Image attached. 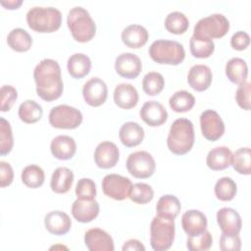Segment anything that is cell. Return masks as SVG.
I'll return each mask as SVG.
<instances>
[{
    "mask_svg": "<svg viewBox=\"0 0 251 251\" xmlns=\"http://www.w3.org/2000/svg\"><path fill=\"white\" fill-rule=\"evenodd\" d=\"M84 243L90 251H113L115 248L112 236L98 227L90 228L85 232Z\"/></svg>",
    "mask_w": 251,
    "mask_h": 251,
    "instance_id": "9a60e30c",
    "label": "cell"
},
{
    "mask_svg": "<svg viewBox=\"0 0 251 251\" xmlns=\"http://www.w3.org/2000/svg\"><path fill=\"white\" fill-rule=\"evenodd\" d=\"M100 206L95 199L77 198L72 205V215L79 223H89L99 214Z\"/></svg>",
    "mask_w": 251,
    "mask_h": 251,
    "instance_id": "ac0fdd59",
    "label": "cell"
},
{
    "mask_svg": "<svg viewBox=\"0 0 251 251\" xmlns=\"http://www.w3.org/2000/svg\"><path fill=\"white\" fill-rule=\"evenodd\" d=\"M0 4L3 7H5L6 9L14 10V9H18L23 4V1L22 0H8V1H1Z\"/></svg>",
    "mask_w": 251,
    "mask_h": 251,
    "instance_id": "f907efd6",
    "label": "cell"
},
{
    "mask_svg": "<svg viewBox=\"0 0 251 251\" xmlns=\"http://www.w3.org/2000/svg\"><path fill=\"white\" fill-rule=\"evenodd\" d=\"M19 118L25 124H34L42 118V107L34 100H25L19 107Z\"/></svg>",
    "mask_w": 251,
    "mask_h": 251,
    "instance_id": "1f68e13d",
    "label": "cell"
},
{
    "mask_svg": "<svg viewBox=\"0 0 251 251\" xmlns=\"http://www.w3.org/2000/svg\"><path fill=\"white\" fill-rule=\"evenodd\" d=\"M14 178V171L11 165L7 162H0V185L1 187L8 186L12 183Z\"/></svg>",
    "mask_w": 251,
    "mask_h": 251,
    "instance_id": "c3c4849f",
    "label": "cell"
},
{
    "mask_svg": "<svg viewBox=\"0 0 251 251\" xmlns=\"http://www.w3.org/2000/svg\"><path fill=\"white\" fill-rule=\"evenodd\" d=\"M73 181L74 173L67 167H59L52 174L50 187L54 192L64 194L71 189Z\"/></svg>",
    "mask_w": 251,
    "mask_h": 251,
    "instance_id": "4316f807",
    "label": "cell"
},
{
    "mask_svg": "<svg viewBox=\"0 0 251 251\" xmlns=\"http://www.w3.org/2000/svg\"><path fill=\"white\" fill-rule=\"evenodd\" d=\"M121 37L126 46L137 49L146 44L149 34L144 26L133 24L124 28Z\"/></svg>",
    "mask_w": 251,
    "mask_h": 251,
    "instance_id": "cb8c5ba5",
    "label": "cell"
},
{
    "mask_svg": "<svg viewBox=\"0 0 251 251\" xmlns=\"http://www.w3.org/2000/svg\"><path fill=\"white\" fill-rule=\"evenodd\" d=\"M170 107L176 113H184L190 111L194 104L195 98L192 93L186 90H178L175 92L169 100Z\"/></svg>",
    "mask_w": 251,
    "mask_h": 251,
    "instance_id": "d6a6232c",
    "label": "cell"
},
{
    "mask_svg": "<svg viewBox=\"0 0 251 251\" xmlns=\"http://www.w3.org/2000/svg\"><path fill=\"white\" fill-rule=\"evenodd\" d=\"M148 53L154 62L165 65L176 66L182 63L185 58L182 44L176 40H155L150 45Z\"/></svg>",
    "mask_w": 251,
    "mask_h": 251,
    "instance_id": "5b68a950",
    "label": "cell"
},
{
    "mask_svg": "<svg viewBox=\"0 0 251 251\" xmlns=\"http://www.w3.org/2000/svg\"><path fill=\"white\" fill-rule=\"evenodd\" d=\"M26 23L36 32L50 33L60 28L62 14L54 7L35 6L26 13Z\"/></svg>",
    "mask_w": 251,
    "mask_h": 251,
    "instance_id": "3957f363",
    "label": "cell"
},
{
    "mask_svg": "<svg viewBox=\"0 0 251 251\" xmlns=\"http://www.w3.org/2000/svg\"><path fill=\"white\" fill-rule=\"evenodd\" d=\"M200 127L202 135L210 141L220 139L225 132V124L215 110H205L200 115Z\"/></svg>",
    "mask_w": 251,
    "mask_h": 251,
    "instance_id": "8fae6325",
    "label": "cell"
},
{
    "mask_svg": "<svg viewBox=\"0 0 251 251\" xmlns=\"http://www.w3.org/2000/svg\"><path fill=\"white\" fill-rule=\"evenodd\" d=\"M139 116L141 120L150 126H160L168 119V112L166 108L159 102L151 100L146 101L140 111Z\"/></svg>",
    "mask_w": 251,
    "mask_h": 251,
    "instance_id": "2e32d148",
    "label": "cell"
},
{
    "mask_svg": "<svg viewBox=\"0 0 251 251\" xmlns=\"http://www.w3.org/2000/svg\"><path fill=\"white\" fill-rule=\"evenodd\" d=\"M165 86L164 76L158 72L147 73L142 79L143 91L150 96L158 95Z\"/></svg>",
    "mask_w": 251,
    "mask_h": 251,
    "instance_id": "f35d334b",
    "label": "cell"
},
{
    "mask_svg": "<svg viewBox=\"0 0 251 251\" xmlns=\"http://www.w3.org/2000/svg\"><path fill=\"white\" fill-rule=\"evenodd\" d=\"M128 173L136 178L150 177L156 169V163L152 155L147 151H135L126 159Z\"/></svg>",
    "mask_w": 251,
    "mask_h": 251,
    "instance_id": "9c48e42d",
    "label": "cell"
},
{
    "mask_svg": "<svg viewBox=\"0 0 251 251\" xmlns=\"http://www.w3.org/2000/svg\"><path fill=\"white\" fill-rule=\"evenodd\" d=\"M22 181L27 187L37 188L41 186L45 179L44 171L37 165H28L25 167L21 175Z\"/></svg>",
    "mask_w": 251,
    "mask_h": 251,
    "instance_id": "d590c367",
    "label": "cell"
},
{
    "mask_svg": "<svg viewBox=\"0 0 251 251\" xmlns=\"http://www.w3.org/2000/svg\"><path fill=\"white\" fill-rule=\"evenodd\" d=\"M82 96L89 106H101L108 96V88L105 81L96 76L89 78L82 87Z\"/></svg>",
    "mask_w": 251,
    "mask_h": 251,
    "instance_id": "7c38bea8",
    "label": "cell"
},
{
    "mask_svg": "<svg viewBox=\"0 0 251 251\" xmlns=\"http://www.w3.org/2000/svg\"><path fill=\"white\" fill-rule=\"evenodd\" d=\"M207 218L199 210H187L181 216V226L188 236L198 235L207 228Z\"/></svg>",
    "mask_w": 251,
    "mask_h": 251,
    "instance_id": "d6986e66",
    "label": "cell"
},
{
    "mask_svg": "<svg viewBox=\"0 0 251 251\" xmlns=\"http://www.w3.org/2000/svg\"><path fill=\"white\" fill-rule=\"evenodd\" d=\"M7 43L14 51L26 52L32 45V38L25 29L17 27L8 33Z\"/></svg>",
    "mask_w": 251,
    "mask_h": 251,
    "instance_id": "4dcf8cb0",
    "label": "cell"
},
{
    "mask_svg": "<svg viewBox=\"0 0 251 251\" xmlns=\"http://www.w3.org/2000/svg\"><path fill=\"white\" fill-rule=\"evenodd\" d=\"M120 158L118 146L111 141L100 142L94 151V161L101 169H111L116 166Z\"/></svg>",
    "mask_w": 251,
    "mask_h": 251,
    "instance_id": "5bb4252c",
    "label": "cell"
},
{
    "mask_svg": "<svg viewBox=\"0 0 251 251\" xmlns=\"http://www.w3.org/2000/svg\"><path fill=\"white\" fill-rule=\"evenodd\" d=\"M52 155L59 160H70L76 151V143L72 136L58 135L50 143Z\"/></svg>",
    "mask_w": 251,
    "mask_h": 251,
    "instance_id": "7402d4cb",
    "label": "cell"
},
{
    "mask_svg": "<svg viewBox=\"0 0 251 251\" xmlns=\"http://www.w3.org/2000/svg\"><path fill=\"white\" fill-rule=\"evenodd\" d=\"M67 25L75 40L84 43L90 41L96 32V24L88 11L80 6L72 8L67 16Z\"/></svg>",
    "mask_w": 251,
    "mask_h": 251,
    "instance_id": "277c9868",
    "label": "cell"
},
{
    "mask_svg": "<svg viewBox=\"0 0 251 251\" xmlns=\"http://www.w3.org/2000/svg\"><path fill=\"white\" fill-rule=\"evenodd\" d=\"M235 100L243 110H250V82L245 81L238 86L235 92Z\"/></svg>",
    "mask_w": 251,
    "mask_h": 251,
    "instance_id": "bcb514c9",
    "label": "cell"
},
{
    "mask_svg": "<svg viewBox=\"0 0 251 251\" xmlns=\"http://www.w3.org/2000/svg\"><path fill=\"white\" fill-rule=\"evenodd\" d=\"M33 78L37 95L44 101L58 99L64 90L61 68L53 59H43L34 68Z\"/></svg>",
    "mask_w": 251,
    "mask_h": 251,
    "instance_id": "6da1fadb",
    "label": "cell"
},
{
    "mask_svg": "<svg viewBox=\"0 0 251 251\" xmlns=\"http://www.w3.org/2000/svg\"><path fill=\"white\" fill-rule=\"evenodd\" d=\"M45 228L52 234L64 235L72 226V221L68 214L63 211H51L44 217Z\"/></svg>",
    "mask_w": 251,
    "mask_h": 251,
    "instance_id": "ffe728a7",
    "label": "cell"
},
{
    "mask_svg": "<svg viewBox=\"0 0 251 251\" xmlns=\"http://www.w3.org/2000/svg\"><path fill=\"white\" fill-rule=\"evenodd\" d=\"M115 70L121 76L133 79L139 75L142 70V63L137 55L130 52H126L120 54L116 58Z\"/></svg>",
    "mask_w": 251,
    "mask_h": 251,
    "instance_id": "4fadbf2b",
    "label": "cell"
},
{
    "mask_svg": "<svg viewBox=\"0 0 251 251\" xmlns=\"http://www.w3.org/2000/svg\"><path fill=\"white\" fill-rule=\"evenodd\" d=\"M175 222L171 219L156 216L150 224V244L155 251L171 248L175 239Z\"/></svg>",
    "mask_w": 251,
    "mask_h": 251,
    "instance_id": "8992f818",
    "label": "cell"
},
{
    "mask_svg": "<svg viewBox=\"0 0 251 251\" xmlns=\"http://www.w3.org/2000/svg\"><path fill=\"white\" fill-rule=\"evenodd\" d=\"M119 137L125 146L135 147L142 142L144 138V129L135 122H126L121 126Z\"/></svg>",
    "mask_w": 251,
    "mask_h": 251,
    "instance_id": "484cf974",
    "label": "cell"
},
{
    "mask_svg": "<svg viewBox=\"0 0 251 251\" xmlns=\"http://www.w3.org/2000/svg\"><path fill=\"white\" fill-rule=\"evenodd\" d=\"M215 194L216 197L221 201H230L234 198L236 191H237V185L235 181L228 176H224L218 179V181L215 184Z\"/></svg>",
    "mask_w": 251,
    "mask_h": 251,
    "instance_id": "8d00e7d4",
    "label": "cell"
},
{
    "mask_svg": "<svg viewBox=\"0 0 251 251\" xmlns=\"http://www.w3.org/2000/svg\"><path fill=\"white\" fill-rule=\"evenodd\" d=\"M217 222L223 233L238 234L241 230V217L238 212L232 208H221L217 212Z\"/></svg>",
    "mask_w": 251,
    "mask_h": 251,
    "instance_id": "e0dca14e",
    "label": "cell"
},
{
    "mask_svg": "<svg viewBox=\"0 0 251 251\" xmlns=\"http://www.w3.org/2000/svg\"><path fill=\"white\" fill-rule=\"evenodd\" d=\"M226 75L231 82L238 85L247 81L248 67L246 62L238 57L229 59L226 64Z\"/></svg>",
    "mask_w": 251,
    "mask_h": 251,
    "instance_id": "f546056e",
    "label": "cell"
},
{
    "mask_svg": "<svg viewBox=\"0 0 251 251\" xmlns=\"http://www.w3.org/2000/svg\"><path fill=\"white\" fill-rule=\"evenodd\" d=\"M123 251H127V250H133V251H144L145 247L144 245L137 239H129L125 242L123 245Z\"/></svg>",
    "mask_w": 251,
    "mask_h": 251,
    "instance_id": "681fc988",
    "label": "cell"
},
{
    "mask_svg": "<svg viewBox=\"0 0 251 251\" xmlns=\"http://www.w3.org/2000/svg\"><path fill=\"white\" fill-rule=\"evenodd\" d=\"M189 47L193 57L204 59L210 57L214 53L215 43L212 39L195 37L192 35L189 41Z\"/></svg>",
    "mask_w": 251,
    "mask_h": 251,
    "instance_id": "e575fe53",
    "label": "cell"
},
{
    "mask_svg": "<svg viewBox=\"0 0 251 251\" xmlns=\"http://www.w3.org/2000/svg\"><path fill=\"white\" fill-rule=\"evenodd\" d=\"M181 205L177 197L172 194H166L159 198L156 204L157 216L162 218L175 220L179 214Z\"/></svg>",
    "mask_w": 251,
    "mask_h": 251,
    "instance_id": "f1b7e54d",
    "label": "cell"
},
{
    "mask_svg": "<svg viewBox=\"0 0 251 251\" xmlns=\"http://www.w3.org/2000/svg\"><path fill=\"white\" fill-rule=\"evenodd\" d=\"M232 152L226 146H218L211 149L206 158V164L213 171H222L231 165Z\"/></svg>",
    "mask_w": 251,
    "mask_h": 251,
    "instance_id": "d4e9b609",
    "label": "cell"
},
{
    "mask_svg": "<svg viewBox=\"0 0 251 251\" xmlns=\"http://www.w3.org/2000/svg\"><path fill=\"white\" fill-rule=\"evenodd\" d=\"M48 119L53 127L74 129L80 126L82 122V114L75 107L62 104L55 106L50 110Z\"/></svg>",
    "mask_w": 251,
    "mask_h": 251,
    "instance_id": "ba28073f",
    "label": "cell"
},
{
    "mask_svg": "<svg viewBox=\"0 0 251 251\" xmlns=\"http://www.w3.org/2000/svg\"><path fill=\"white\" fill-rule=\"evenodd\" d=\"M250 43V36L247 32L239 30L232 34L230 38V45L233 49L242 51L248 47Z\"/></svg>",
    "mask_w": 251,
    "mask_h": 251,
    "instance_id": "7dc6e473",
    "label": "cell"
},
{
    "mask_svg": "<svg viewBox=\"0 0 251 251\" xmlns=\"http://www.w3.org/2000/svg\"><path fill=\"white\" fill-rule=\"evenodd\" d=\"M188 26L189 21L187 17L179 11L171 12L165 19V27L171 33L182 34L187 30Z\"/></svg>",
    "mask_w": 251,
    "mask_h": 251,
    "instance_id": "836d02e7",
    "label": "cell"
},
{
    "mask_svg": "<svg viewBox=\"0 0 251 251\" xmlns=\"http://www.w3.org/2000/svg\"><path fill=\"white\" fill-rule=\"evenodd\" d=\"M75 194L80 199H94L96 196L95 182L91 178H80L75 185Z\"/></svg>",
    "mask_w": 251,
    "mask_h": 251,
    "instance_id": "7bdbcfd3",
    "label": "cell"
},
{
    "mask_svg": "<svg viewBox=\"0 0 251 251\" xmlns=\"http://www.w3.org/2000/svg\"><path fill=\"white\" fill-rule=\"evenodd\" d=\"M250 148L241 147L232 154L231 165L233 169L240 175H250L251 172V157Z\"/></svg>",
    "mask_w": 251,
    "mask_h": 251,
    "instance_id": "74e56055",
    "label": "cell"
},
{
    "mask_svg": "<svg viewBox=\"0 0 251 251\" xmlns=\"http://www.w3.org/2000/svg\"><path fill=\"white\" fill-rule=\"evenodd\" d=\"M194 144V127L191 121L185 118L176 119L171 126L167 145L176 155H184Z\"/></svg>",
    "mask_w": 251,
    "mask_h": 251,
    "instance_id": "7a4b0ae2",
    "label": "cell"
},
{
    "mask_svg": "<svg viewBox=\"0 0 251 251\" xmlns=\"http://www.w3.org/2000/svg\"><path fill=\"white\" fill-rule=\"evenodd\" d=\"M154 197V190L151 185L144 182H137L132 184L129 198L136 204H146Z\"/></svg>",
    "mask_w": 251,
    "mask_h": 251,
    "instance_id": "ab89813d",
    "label": "cell"
},
{
    "mask_svg": "<svg viewBox=\"0 0 251 251\" xmlns=\"http://www.w3.org/2000/svg\"><path fill=\"white\" fill-rule=\"evenodd\" d=\"M213 78L211 69L202 64L194 65L187 75V81L191 88L196 91H204L209 88Z\"/></svg>",
    "mask_w": 251,
    "mask_h": 251,
    "instance_id": "44dd1931",
    "label": "cell"
},
{
    "mask_svg": "<svg viewBox=\"0 0 251 251\" xmlns=\"http://www.w3.org/2000/svg\"><path fill=\"white\" fill-rule=\"evenodd\" d=\"M67 68L74 78H82L90 72L91 60L83 53H75L68 59Z\"/></svg>",
    "mask_w": 251,
    "mask_h": 251,
    "instance_id": "83f0119b",
    "label": "cell"
},
{
    "mask_svg": "<svg viewBox=\"0 0 251 251\" xmlns=\"http://www.w3.org/2000/svg\"><path fill=\"white\" fill-rule=\"evenodd\" d=\"M131 187V180L121 175H106L102 179V190L104 194L114 200L122 201L129 197Z\"/></svg>",
    "mask_w": 251,
    "mask_h": 251,
    "instance_id": "30bf717a",
    "label": "cell"
},
{
    "mask_svg": "<svg viewBox=\"0 0 251 251\" xmlns=\"http://www.w3.org/2000/svg\"><path fill=\"white\" fill-rule=\"evenodd\" d=\"M219 246L223 251H239L241 249V239L238 234H226L222 232Z\"/></svg>",
    "mask_w": 251,
    "mask_h": 251,
    "instance_id": "f6af8a7d",
    "label": "cell"
},
{
    "mask_svg": "<svg viewBox=\"0 0 251 251\" xmlns=\"http://www.w3.org/2000/svg\"><path fill=\"white\" fill-rule=\"evenodd\" d=\"M1 105H0V110L2 112H7L10 111L12 108L13 104L18 98V91L17 89L9 84H5L1 87Z\"/></svg>",
    "mask_w": 251,
    "mask_h": 251,
    "instance_id": "ee69618b",
    "label": "cell"
},
{
    "mask_svg": "<svg viewBox=\"0 0 251 251\" xmlns=\"http://www.w3.org/2000/svg\"><path fill=\"white\" fill-rule=\"evenodd\" d=\"M14 145V138L11 125L3 117L0 118V154L2 156L11 152Z\"/></svg>",
    "mask_w": 251,
    "mask_h": 251,
    "instance_id": "60d3db41",
    "label": "cell"
},
{
    "mask_svg": "<svg viewBox=\"0 0 251 251\" xmlns=\"http://www.w3.org/2000/svg\"><path fill=\"white\" fill-rule=\"evenodd\" d=\"M114 102L122 109H131L136 106L138 102V92L136 88L130 83H120L114 90Z\"/></svg>",
    "mask_w": 251,
    "mask_h": 251,
    "instance_id": "603a6c76",
    "label": "cell"
},
{
    "mask_svg": "<svg viewBox=\"0 0 251 251\" xmlns=\"http://www.w3.org/2000/svg\"><path fill=\"white\" fill-rule=\"evenodd\" d=\"M213 238L211 233L208 230L194 235L188 236L186 240V247L190 251H206L209 250L212 246Z\"/></svg>",
    "mask_w": 251,
    "mask_h": 251,
    "instance_id": "b9f144b4",
    "label": "cell"
},
{
    "mask_svg": "<svg viewBox=\"0 0 251 251\" xmlns=\"http://www.w3.org/2000/svg\"><path fill=\"white\" fill-rule=\"evenodd\" d=\"M229 29V22L223 14H212L200 19L193 29V36L201 38H221Z\"/></svg>",
    "mask_w": 251,
    "mask_h": 251,
    "instance_id": "52a82bcc",
    "label": "cell"
}]
</instances>
